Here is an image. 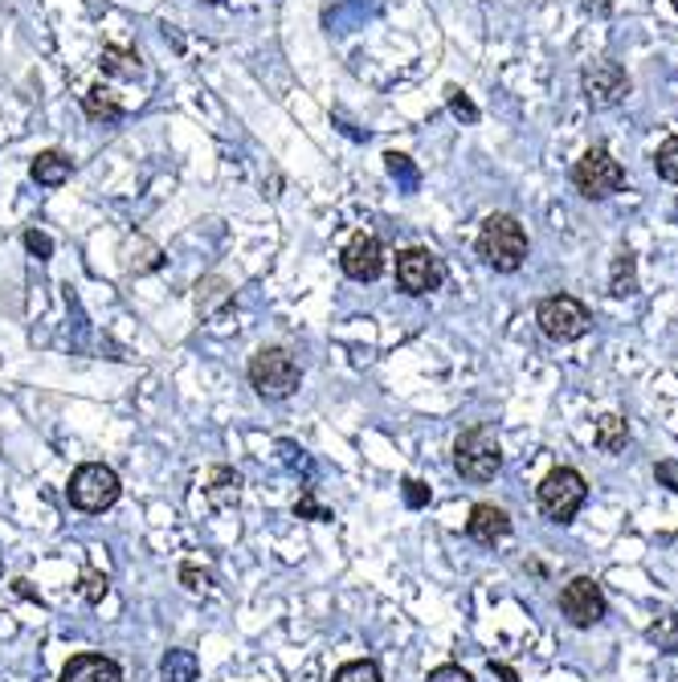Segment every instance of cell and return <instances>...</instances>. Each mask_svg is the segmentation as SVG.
I'll list each match as a JSON object with an SVG mask.
<instances>
[{
    "label": "cell",
    "mask_w": 678,
    "mask_h": 682,
    "mask_svg": "<svg viewBox=\"0 0 678 682\" xmlns=\"http://www.w3.org/2000/svg\"><path fill=\"white\" fill-rule=\"evenodd\" d=\"M670 4H675V13H678V0H670Z\"/></svg>",
    "instance_id": "d6a6232c"
},
{
    "label": "cell",
    "mask_w": 678,
    "mask_h": 682,
    "mask_svg": "<svg viewBox=\"0 0 678 682\" xmlns=\"http://www.w3.org/2000/svg\"><path fill=\"white\" fill-rule=\"evenodd\" d=\"M82 110L91 115L94 124H119L124 119V103L115 98L110 86H91V91L82 94Z\"/></svg>",
    "instance_id": "5bb4252c"
},
{
    "label": "cell",
    "mask_w": 678,
    "mask_h": 682,
    "mask_svg": "<svg viewBox=\"0 0 678 682\" xmlns=\"http://www.w3.org/2000/svg\"><path fill=\"white\" fill-rule=\"evenodd\" d=\"M425 682H475V679H470V670H463V667H454V662H446V667L430 670V679H425Z\"/></svg>",
    "instance_id": "484cf974"
},
{
    "label": "cell",
    "mask_w": 678,
    "mask_h": 682,
    "mask_svg": "<svg viewBox=\"0 0 678 682\" xmlns=\"http://www.w3.org/2000/svg\"><path fill=\"white\" fill-rule=\"evenodd\" d=\"M86 601H98V597H107V576H86Z\"/></svg>",
    "instance_id": "f546056e"
},
{
    "label": "cell",
    "mask_w": 678,
    "mask_h": 682,
    "mask_svg": "<svg viewBox=\"0 0 678 682\" xmlns=\"http://www.w3.org/2000/svg\"><path fill=\"white\" fill-rule=\"evenodd\" d=\"M478 258L499 270V274H515L527 262V230L511 213H491L478 230Z\"/></svg>",
    "instance_id": "6da1fadb"
},
{
    "label": "cell",
    "mask_w": 678,
    "mask_h": 682,
    "mask_svg": "<svg viewBox=\"0 0 678 682\" xmlns=\"http://www.w3.org/2000/svg\"><path fill=\"white\" fill-rule=\"evenodd\" d=\"M405 503H409V507H425V503H430V486L417 479H405Z\"/></svg>",
    "instance_id": "83f0119b"
},
{
    "label": "cell",
    "mask_w": 678,
    "mask_h": 682,
    "mask_svg": "<svg viewBox=\"0 0 678 682\" xmlns=\"http://www.w3.org/2000/svg\"><path fill=\"white\" fill-rule=\"evenodd\" d=\"M605 592L593 576H572L569 585L560 589V613L572 630H593L605 621Z\"/></svg>",
    "instance_id": "30bf717a"
},
{
    "label": "cell",
    "mask_w": 678,
    "mask_h": 682,
    "mask_svg": "<svg viewBox=\"0 0 678 682\" xmlns=\"http://www.w3.org/2000/svg\"><path fill=\"white\" fill-rule=\"evenodd\" d=\"M62 682H124V670L103 654H74L62 670Z\"/></svg>",
    "instance_id": "4fadbf2b"
},
{
    "label": "cell",
    "mask_w": 678,
    "mask_h": 682,
    "mask_svg": "<svg viewBox=\"0 0 678 682\" xmlns=\"http://www.w3.org/2000/svg\"><path fill=\"white\" fill-rule=\"evenodd\" d=\"M331 682H385V679H381V667H376V662L360 658V662H343V667L331 674Z\"/></svg>",
    "instance_id": "7402d4cb"
},
{
    "label": "cell",
    "mask_w": 678,
    "mask_h": 682,
    "mask_svg": "<svg viewBox=\"0 0 678 682\" xmlns=\"http://www.w3.org/2000/svg\"><path fill=\"white\" fill-rule=\"evenodd\" d=\"M466 536L475 543H482V548H494L499 540L511 536V515L503 507H494V503H475L470 519H466Z\"/></svg>",
    "instance_id": "7c38bea8"
},
{
    "label": "cell",
    "mask_w": 678,
    "mask_h": 682,
    "mask_svg": "<svg viewBox=\"0 0 678 682\" xmlns=\"http://www.w3.org/2000/svg\"><path fill=\"white\" fill-rule=\"evenodd\" d=\"M446 98H449V110H454V115H458L463 124H478V107L470 103V98H466L463 91H458V86H449Z\"/></svg>",
    "instance_id": "603a6c76"
},
{
    "label": "cell",
    "mask_w": 678,
    "mask_h": 682,
    "mask_svg": "<svg viewBox=\"0 0 678 682\" xmlns=\"http://www.w3.org/2000/svg\"><path fill=\"white\" fill-rule=\"evenodd\" d=\"M201 674V658L192 650H168L160 662V679L164 682H197Z\"/></svg>",
    "instance_id": "ac0fdd59"
},
{
    "label": "cell",
    "mask_w": 678,
    "mask_h": 682,
    "mask_svg": "<svg viewBox=\"0 0 678 682\" xmlns=\"http://www.w3.org/2000/svg\"><path fill=\"white\" fill-rule=\"evenodd\" d=\"M25 249H30L33 258H42V262H46V258H54V237L42 233V230H30L25 233Z\"/></svg>",
    "instance_id": "cb8c5ba5"
},
{
    "label": "cell",
    "mask_w": 678,
    "mask_h": 682,
    "mask_svg": "<svg viewBox=\"0 0 678 682\" xmlns=\"http://www.w3.org/2000/svg\"><path fill=\"white\" fill-rule=\"evenodd\" d=\"M246 373L254 392L266 397V401H287L294 388H299V380H303V373H299V364H294V356L287 348H262L258 356L249 360Z\"/></svg>",
    "instance_id": "5b68a950"
},
{
    "label": "cell",
    "mask_w": 678,
    "mask_h": 682,
    "mask_svg": "<svg viewBox=\"0 0 678 682\" xmlns=\"http://www.w3.org/2000/svg\"><path fill=\"white\" fill-rule=\"evenodd\" d=\"M30 172H33V180H37L42 188H58V185H66V180H70V160H66L62 152H54V148H49V152H42L37 160H33Z\"/></svg>",
    "instance_id": "e0dca14e"
},
{
    "label": "cell",
    "mask_w": 678,
    "mask_h": 682,
    "mask_svg": "<svg viewBox=\"0 0 678 682\" xmlns=\"http://www.w3.org/2000/svg\"><path fill=\"white\" fill-rule=\"evenodd\" d=\"M230 303H233V286L221 274H209V279L197 282V310H201L204 319L217 315L221 307H230Z\"/></svg>",
    "instance_id": "2e32d148"
},
{
    "label": "cell",
    "mask_w": 678,
    "mask_h": 682,
    "mask_svg": "<svg viewBox=\"0 0 678 682\" xmlns=\"http://www.w3.org/2000/svg\"><path fill=\"white\" fill-rule=\"evenodd\" d=\"M446 282V262L425 246H409L397 254V286H401L405 295H433L437 286Z\"/></svg>",
    "instance_id": "9c48e42d"
},
{
    "label": "cell",
    "mask_w": 678,
    "mask_h": 682,
    "mask_svg": "<svg viewBox=\"0 0 678 682\" xmlns=\"http://www.w3.org/2000/svg\"><path fill=\"white\" fill-rule=\"evenodd\" d=\"M491 670H494V674H499V679H503V682H519V674H515V670H511V667H503V662H499V667H494V662H491Z\"/></svg>",
    "instance_id": "4dcf8cb0"
},
{
    "label": "cell",
    "mask_w": 678,
    "mask_h": 682,
    "mask_svg": "<svg viewBox=\"0 0 678 682\" xmlns=\"http://www.w3.org/2000/svg\"><path fill=\"white\" fill-rule=\"evenodd\" d=\"M654 479L663 482V486H670V491L678 495V462H675V458H666V462L654 466Z\"/></svg>",
    "instance_id": "f1b7e54d"
},
{
    "label": "cell",
    "mask_w": 678,
    "mask_h": 682,
    "mask_svg": "<svg viewBox=\"0 0 678 682\" xmlns=\"http://www.w3.org/2000/svg\"><path fill=\"white\" fill-rule=\"evenodd\" d=\"M454 470L466 482H491L503 470V446L491 425H470L454 442Z\"/></svg>",
    "instance_id": "7a4b0ae2"
},
{
    "label": "cell",
    "mask_w": 678,
    "mask_h": 682,
    "mask_svg": "<svg viewBox=\"0 0 678 682\" xmlns=\"http://www.w3.org/2000/svg\"><path fill=\"white\" fill-rule=\"evenodd\" d=\"M593 442H597V450L601 454L626 450V442H630V421L621 418V413H605V418H597V434H593Z\"/></svg>",
    "instance_id": "9a60e30c"
},
{
    "label": "cell",
    "mask_w": 678,
    "mask_h": 682,
    "mask_svg": "<svg viewBox=\"0 0 678 682\" xmlns=\"http://www.w3.org/2000/svg\"><path fill=\"white\" fill-rule=\"evenodd\" d=\"M609 295H613V298L638 295V262H633L630 249H621V254L613 258V274H609Z\"/></svg>",
    "instance_id": "d6986e66"
},
{
    "label": "cell",
    "mask_w": 678,
    "mask_h": 682,
    "mask_svg": "<svg viewBox=\"0 0 678 682\" xmlns=\"http://www.w3.org/2000/svg\"><path fill=\"white\" fill-rule=\"evenodd\" d=\"M572 188L585 197V201H605V197H613L626 188V168L617 164L609 148H588L576 164H572Z\"/></svg>",
    "instance_id": "8992f818"
},
{
    "label": "cell",
    "mask_w": 678,
    "mask_h": 682,
    "mask_svg": "<svg viewBox=\"0 0 678 682\" xmlns=\"http://www.w3.org/2000/svg\"><path fill=\"white\" fill-rule=\"evenodd\" d=\"M585 498H588V482L572 466H556L552 474H543V482L536 486V503H540V511L552 524H572L576 511L585 507Z\"/></svg>",
    "instance_id": "3957f363"
},
{
    "label": "cell",
    "mask_w": 678,
    "mask_h": 682,
    "mask_svg": "<svg viewBox=\"0 0 678 682\" xmlns=\"http://www.w3.org/2000/svg\"><path fill=\"white\" fill-rule=\"evenodd\" d=\"M536 324H540V331L552 343H572L588 331L593 315H588V307L576 295H548L536 307Z\"/></svg>",
    "instance_id": "52a82bcc"
},
{
    "label": "cell",
    "mask_w": 678,
    "mask_h": 682,
    "mask_svg": "<svg viewBox=\"0 0 678 682\" xmlns=\"http://www.w3.org/2000/svg\"><path fill=\"white\" fill-rule=\"evenodd\" d=\"M339 266L352 282H376L385 274V246L372 233H355L352 242L339 254Z\"/></svg>",
    "instance_id": "8fae6325"
},
{
    "label": "cell",
    "mask_w": 678,
    "mask_h": 682,
    "mask_svg": "<svg viewBox=\"0 0 678 682\" xmlns=\"http://www.w3.org/2000/svg\"><path fill=\"white\" fill-rule=\"evenodd\" d=\"M581 91H585V103L593 110H613L630 98L633 82H630V74H626V66L613 62V58H601V62L585 66Z\"/></svg>",
    "instance_id": "ba28073f"
},
{
    "label": "cell",
    "mask_w": 678,
    "mask_h": 682,
    "mask_svg": "<svg viewBox=\"0 0 678 682\" xmlns=\"http://www.w3.org/2000/svg\"><path fill=\"white\" fill-rule=\"evenodd\" d=\"M201 4H221V0H201Z\"/></svg>",
    "instance_id": "1f68e13d"
},
{
    "label": "cell",
    "mask_w": 678,
    "mask_h": 682,
    "mask_svg": "<svg viewBox=\"0 0 678 682\" xmlns=\"http://www.w3.org/2000/svg\"><path fill=\"white\" fill-rule=\"evenodd\" d=\"M66 495H70V503H74L78 511L98 515V511H107V507H115V503H119V495H124V482H119V474H115L110 466L86 462V466H78L74 474H70Z\"/></svg>",
    "instance_id": "277c9868"
},
{
    "label": "cell",
    "mask_w": 678,
    "mask_h": 682,
    "mask_svg": "<svg viewBox=\"0 0 678 682\" xmlns=\"http://www.w3.org/2000/svg\"><path fill=\"white\" fill-rule=\"evenodd\" d=\"M294 515H307V519H315V524H327V519H331V511H324L311 495H303L299 503H294Z\"/></svg>",
    "instance_id": "4316f807"
},
{
    "label": "cell",
    "mask_w": 678,
    "mask_h": 682,
    "mask_svg": "<svg viewBox=\"0 0 678 682\" xmlns=\"http://www.w3.org/2000/svg\"><path fill=\"white\" fill-rule=\"evenodd\" d=\"M385 160H388V172H393V176H401L405 185H409V188H417V172H413V164H409V155L388 152Z\"/></svg>",
    "instance_id": "d4e9b609"
},
{
    "label": "cell",
    "mask_w": 678,
    "mask_h": 682,
    "mask_svg": "<svg viewBox=\"0 0 678 682\" xmlns=\"http://www.w3.org/2000/svg\"><path fill=\"white\" fill-rule=\"evenodd\" d=\"M103 70H107V74H119V78H136L139 74V58L131 54V49L107 46L103 49Z\"/></svg>",
    "instance_id": "ffe728a7"
},
{
    "label": "cell",
    "mask_w": 678,
    "mask_h": 682,
    "mask_svg": "<svg viewBox=\"0 0 678 682\" xmlns=\"http://www.w3.org/2000/svg\"><path fill=\"white\" fill-rule=\"evenodd\" d=\"M654 172L663 176L666 185H678V136H670V140L654 152Z\"/></svg>",
    "instance_id": "44dd1931"
}]
</instances>
